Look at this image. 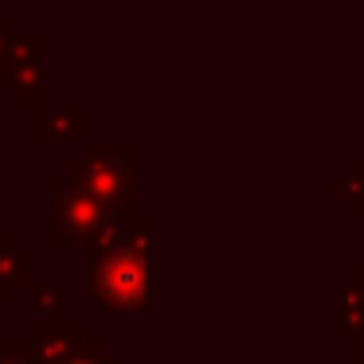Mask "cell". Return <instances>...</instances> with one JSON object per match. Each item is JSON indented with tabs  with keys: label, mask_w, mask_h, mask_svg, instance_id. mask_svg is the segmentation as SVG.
<instances>
[{
	"label": "cell",
	"mask_w": 364,
	"mask_h": 364,
	"mask_svg": "<svg viewBox=\"0 0 364 364\" xmlns=\"http://www.w3.org/2000/svg\"><path fill=\"white\" fill-rule=\"evenodd\" d=\"M87 290L114 317H141L153 309V215H110L90 239Z\"/></svg>",
	"instance_id": "6da1fadb"
},
{
	"label": "cell",
	"mask_w": 364,
	"mask_h": 364,
	"mask_svg": "<svg viewBox=\"0 0 364 364\" xmlns=\"http://www.w3.org/2000/svg\"><path fill=\"white\" fill-rule=\"evenodd\" d=\"M134 145H87L82 157L67 161L63 176H71L79 188H87L90 196H98L110 212L126 215L134 212V176H137V161H134Z\"/></svg>",
	"instance_id": "7a4b0ae2"
},
{
	"label": "cell",
	"mask_w": 364,
	"mask_h": 364,
	"mask_svg": "<svg viewBox=\"0 0 364 364\" xmlns=\"http://www.w3.org/2000/svg\"><path fill=\"white\" fill-rule=\"evenodd\" d=\"M48 196H51V220H48V239L55 247H67V243H90L98 231L110 223V208L102 204L98 196H90L87 188L71 181V176L59 173L55 181L48 184Z\"/></svg>",
	"instance_id": "3957f363"
},
{
	"label": "cell",
	"mask_w": 364,
	"mask_h": 364,
	"mask_svg": "<svg viewBox=\"0 0 364 364\" xmlns=\"http://www.w3.org/2000/svg\"><path fill=\"white\" fill-rule=\"evenodd\" d=\"M24 341H28V353H32V364H63L87 341V333H82L79 321L59 317V321H32Z\"/></svg>",
	"instance_id": "277c9868"
},
{
	"label": "cell",
	"mask_w": 364,
	"mask_h": 364,
	"mask_svg": "<svg viewBox=\"0 0 364 364\" xmlns=\"http://www.w3.org/2000/svg\"><path fill=\"white\" fill-rule=\"evenodd\" d=\"M82 134V110L79 106H36L32 110V137L36 141H71Z\"/></svg>",
	"instance_id": "5b68a950"
},
{
	"label": "cell",
	"mask_w": 364,
	"mask_h": 364,
	"mask_svg": "<svg viewBox=\"0 0 364 364\" xmlns=\"http://www.w3.org/2000/svg\"><path fill=\"white\" fill-rule=\"evenodd\" d=\"M0 87H9L16 95V102L43 106L48 102V71L43 63H4L0 67Z\"/></svg>",
	"instance_id": "8992f818"
},
{
	"label": "cell",
	"mask_w": 364,
	"mask_h": 364,
	"mask_svg": "<svg viewBox=\"0 0 364 364\" xmlns=\"http://www.w3.org/2000/svg\"><path fill=\"white\" fill-rule=\"evenodd\" d=\"M333 309H337V333L364 337V270H353V282L333 294Z\"/></svg>",
	"instance_id": "52a82bcc"
},
{
	"label": "cell",
	"mask_w": 364,
	"mask_h": 364,
	"mask_svg": "<svg viewBox=\"0 0 364 364\" xmlns=\"http://www.w3.org/2000/svg\"><path fill=\"white\" fill-rule=\"evenodd\" d=\"M32 274V262H28V251L12 239V231H0V278L16 290L20 282H28Z\"/></svg>",
	"instance_id": "ba28073f"
},
{
	"label": "cell",
	"mask_w": 364,
	"mask_h": 364,
	"mask_svg": "<svg viewBox=\"0 0 364 364\" xmlns=\"http://www.w3.org/2000/svg\"><path fill=\"white\" fill-rule=\"evenodd\" d=\"M67 290L63 286H36L32 290V321H59Z\"/></svg>",
	"instance_id": "9c48e42d"
},
{
	"label": "cell",
	"mask_w": 364,
	"mask_h": 364,
	"mask_svg": "<svg viewBox=\"0 0 364 364\" xmlns=\"http://www.w3.org/2000/svg\"><path fill=\"white\" fill-rule=\"evenodd\" d=\"M63 364H118V360L102 353V341H90V337H87V341H82V345L75 348L71 356H67Z\"/></svg>",
	"instance_id": "30bf717a"
},
{
	"label": "cell",
	"mask_w": 364,
	"mask_h": 364,
	"mask_svg": "<svg viewBox=\"0 0 364 364\" xmlns=\"http://www.w3.org/2000/svg\"><path fill=\"white\" fill-rule=\"evenodd\" d=\"M0 364H32L28 341H20V337H0Z\"/></svg>",
	"instance_id": "8fae6325"
},
{
	"label": "cell",
	"mask_w": 364,
	"mask_h": 364,
	"mask_svg": "<svg viewBox=\"0 0 364 364\" xmlns=\"http://www.w3.org/2000/svg\"><path fill=\"white\" fill-rule=\"evenodd\" d=\"M12 43H16V32H12V20H0V67L9 63Z\"/></svg>",
	"instance_id": "7c38bea8"
},
{
	"label": "cell",
	"mask_w": 364,
	"mask_h": 364,
	"mask_svg": "<svg viewBox=\"0 0 364 364\" xmlns=\"http://www.w3.org/2000/svg\"><path fill=\"white\" fill-rule=\"evenodd\" d=\"M353 364H364V337H356L353 345Z\"/></svg>",
	"instance_id": "4fadbf2b"
},
{
	"label": "cell",
	"mask_w": 364,
	"mask_h": 364,
	"mask_svg": "<svg viewBox=\"0 0 364 364\" xmlns=\"http://www.w3.org/2000/svg\"><path fill=\"white\" fill-rule=\"evenodd\" d=\"M9 298H12V286L4 282V278H0V301H9Z\"/></svg>",
	"instance_id": "5bb4252c"
}]
</instances>
